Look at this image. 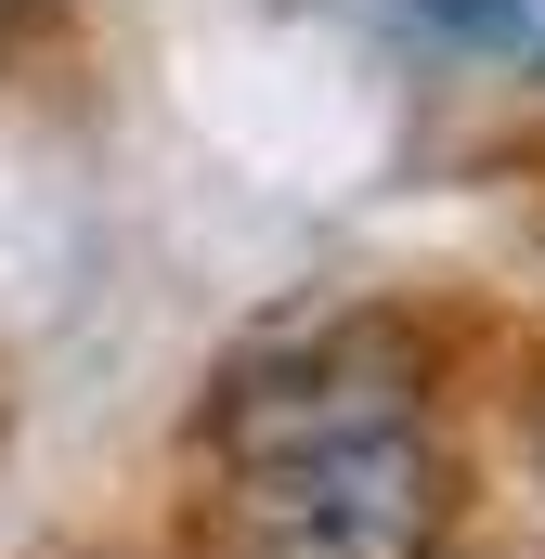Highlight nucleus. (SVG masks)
Returning a JSON list of instances; mask_svg holds the SVG:
<instances>
[{"instance_id":"f257e3e1","label":"nucleus","mask_w":545,"mask_h":559,"mask_svg":"<svg viewBox=\"0 0 545 559\" xmlns=\"http://www.w3.org/2000/svg\"><path fill=\"white\" fill-rule=\"evenodd\" d=\"M208 559H428L441 442L377 338H299L208 391Z\"/></svg>"}]
</instances>
